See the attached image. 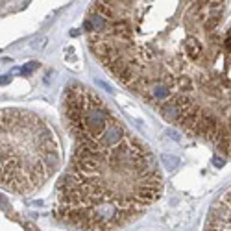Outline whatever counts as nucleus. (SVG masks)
Wrapping results in <instances>:
<instances>
[{
    "label": "nucleus",
    "mask_w": 231,
    "mask_h": 231,
    "mask_svg": "<svg viewBox=\"0 0 231 231\" xmlns=\"http://www.w3.org/2000/svg\"><path fill=\"white\" fill-rule=\"evenodd\" d=\"M65 117L76 141L57 185L54 217L78 229L113 231L139 218L163 194L154 154L111 113L94 91L72 83Z\"/></svg>",
    "instance_id": "nucleus-1"
},
{
    "label": "nucleus",
    "mask_w": 231,
    "mask_h": 231,
    "mask_svg": "<svg viewBox=\"0 0 231 231\" xmlns=\"http://www.w3.org/2000/svg\"><path fill=\"white\" fill-rule=\"evenodd\" d=\"M61 148L56 131L39 115L0 109V187L31 194L59 168Z\"/></svg>",
    "instance_id": "nucleus-2"
},
{
    "label": "nucleus",
    "mask_w": 231,
    "mask_h": 231,
    "mask_svg": "<svg viewBox=\"0 0 231 231\" xmlns=\"http://www.w3.org/2000/svg\"><path fill=\"white\" fill-rule=\"evenodd\" d=\"M204 231H231V187L209 209Z\"/></svg>",
    "instance_id": "nucleus-3"
},
{
    "label": "nucleus",
    "mask_w": 231,
    "mask_h": 231,
    "mask_svg": "<svg viewBox=\"0 0 231 231\" xmlns=\"http://www.w3.org/2000/svg\"><path fill=\"white\" fill-rule=\"evenodd\" d=\"M161 161L165 163L167 170H174V168L178 167V157H174V155H163Z\"/></svg>",
    "instance_id": "nucleus-4"
},
{
    "label": "nucleus",
    "mask_w": 231,
    "mask_h": 231,
    "mask_svg": "<svg viewBox=\"0 0 231 231\" xmlns=\"http://www.w3.org/2000/svg\"><path fill=\"white\" fill-rule=\"evenodd\" d=\"M35 67H37V63H28V65H24V67L20 68V72H22V74H30V72L35 70Z\"/></svg>",
    "instance_id": "nucleus-5"
},
{
    "label": "nucleus",
    "mask_w": 231,
    "mask_h": 231,
    "mask_svg": "<svg viewBox=\"0 0 231 231\" xmlns=\"http://www.w3.org/2000/svg\"><path fill=\"white\" fill-rule=\"evenodd\" d=\"M7 81H11V76H0V85H4Z\"/></svg>",
    "instance_id": "nucleus-6"
},
{
    "label": "nucleus",
    "mask_w": 231,
    "mask_h": 231,
    "mask_svg": "<svg viewBox=\"0 0 231 231\" xmlns=\"http://www.w3.org/2000/svg\"><path fill=\"white\" fill-rule=\"evenodd\" d=\"M213 163H215V167H218V168H220V167H224V161H222V159H215Z\"/></svg>",
    "instance_id": "nucleus-7"
}]
</instances>
